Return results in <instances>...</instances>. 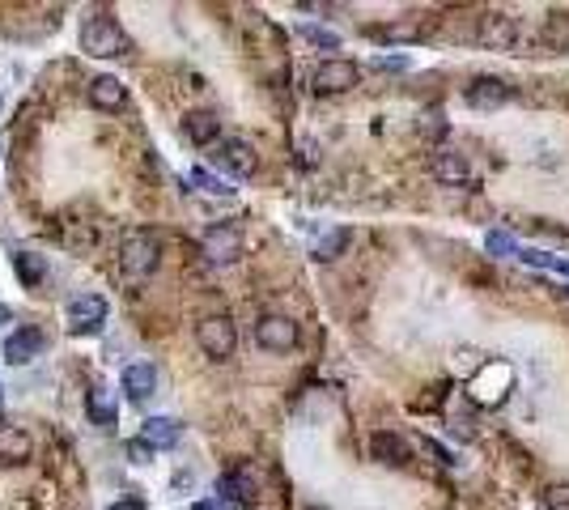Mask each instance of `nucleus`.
Returning a JSON list of instances; mask_svg holds the SVG:
<instances>
[{
	"label": "nucleus",
	"instance_id": "423d86ee",
	"mask_svg": "<svg viewBox=\"0 0 569 510\" xmlns=\"http://www.w3.org/2000/svg\"><path fill=\"white\" fill-rule=\"evenodd\" d=\"M204 260L209 264H234L243 255V230L234 222H217L204 230Z\"/></svg>",
	"mask_w": 569,
	"mask_h": 510
},
{
	"label": "nucleus",
	"instance_id": "0eeeda50",
	"mask_svg": "<svg viewBox=\"0 0 569 510\" xmlns=\"http://www.w3.org/2000/svg\"><path fill=\"white\" fill-rule=\"evenodd\" d=\"M255 502V476L247 468H238V473H225L217 481V510H247Z\"/></svg>",
	"mask_w": 569,
	"mask_h": 510
},
{
	"label": "nucleus",
	"instance_id": "6e6552de",
	"mask_svg": "<svg viewBox=\"0 0 569 510\" xmlns=\"http://www.w3.org/2000/svg\"><path fill=\"white\" fill-rule=\"evenodd\" d=\"M212 162L222 166V171L238 174V179H251V174H255V166H260V158H255V150H251L243 137H230V141H217Z\"/></svg>",
	"mask_w": 569,
	"mask_h": 510
},
{
	"label": "nucleus",
	"instance_id": "2f4dec72",
	"mask_svg": "<svg viewBox=\"0 0 569 510\" xmlns=\"http://www.w3.org/2000/svg\"><path fill=\"white\" fill-rule=\"evenodd\" d=\"M310 510H327V506H310Z\"/></svg>",
	"mask_w": 569,
	"mask_h": 510
},
{
	"label": "nucleus",
	"instance_id": "412c9836",
	"mask_svg": "<svg viewBox=\"0 0 569 510\" xmlns=\"http://www.w3.org/2000/svg\"><path fill=\"white\" fill-rule=\"evenodd\" d=\"M433 174L442 179V183H468V158L463 153H438L433 158Z\"/></svg>",
	"mask_w": 569,
	"mask_h": 510
},
{
	"label": "nucleus",
	"instance_id": "f257e3e1",
	"mask_svg": "<svg viewBox=\"0 0 569 510\" xmlns=\"http://www.w3.org/2000/svg\"><path fill=\"white\" fill-rule=\"evenodd\" d=\"M81 51L86 56H98V60H119L132 51V38L111 13H89L81 22Z\"/></svg>",
	"mask_w": 569,
	"mask_h": 510
},
{
	"label": "nucleus",
	"instance_id": "9d476101",
	"mask_svg": "<svg viewBox=\"0 0 569 510\" xmlns=\"http://www.w3.org/2000/svg\"><path fill=\"white\" fill-rule=\"evenodd\" d=\"M476 38H481L484 47H493V51H510L514 43H519V26H514V17H506V13H484Z\"/></svg>",
	"mask_w": 569,
	"mask_h": 510
},
{
	"label": "nucleus",
	"instance_id": "4be33fe9",
	"mask_svg": "<svg viewBox=\"0 0 569 510\" xmlns=\"http://www.w3.org/2000/svg\"><path fill=\"white\" fill-rule=\"evenodd\" d=\"M191 183H196L200 192H209V196H234V187L225 183V179H217L212 171H204V166H196V171H191Z\"/></svg>",
	"mask_w": 569,
	"mask_h": 510
},
{
	"label": "nucleus",
	"instance_id": "c85d7f7f",
	"mask_svg": "<svg viewBox=\"0 0 569 510\" xmlns=\"http://www.w3.org/2000/svg\"><path fill=\"white\" fill-rule=\"evenodd\" d=\"M187 510H217V502H191Z\"/></svg>",
	"mask_w": 569,
	"mask_h": 510
},
{
	"label": "nucleus",
	"instance_id": "c756f323",
	"mask_svg": "<svg viewBox=\"0 0 569 510\" xmlns=\"http://www.w3.org/2000/svg\"><path fill=\"white\" fill-rule=\"evenodd\" d=\"M9 319H13V311L5 307V302H0V324H9Z\"/></svg>",
	"mask_w": 569,
	"mask_h": 510
},
{
	"label": "nucleus",
	"instance_id": "f03ea898",
	"mask_svg": "<svg viewBox=\"0 0 569 510\" xmlns=\"http://www.w3.org/2000/svg\"><path fill=\"white\" fill-rule=\"evenodd\" d=\"M161 264V243L153 230H132L124 238V247H119V268H124L132 281H145V276L158 273Z\"/></svg>",
	"mask_w": 569,
	"mask_h": 510
},
{
	"label": "nucleus",
	"instance_id": "7c9ffc66",
	"mask_svg": "<svg viewBox=\"0 0 569 510\" xmlns=\"http://www.w3.org/2000/svg\"><path fill=\"white\" fill-rule=\"evenodd\" d=\"M0 404H5V387H0Z\"/></svg>",
	"mask_w": 569,
	"mask_h": 510
},
{
	"label": "nucleus",
	"instance_id": "5701e85b",
	"mask_svg": "<svg viewBox=\"0 0 569 510\" xmlns=\"http://www.w3.org/2000/svg\"><path fill=\"white\" fill-rule=\"evenodd\" d=\"M297 35L306 38L310 47H323V51H340V35H332V30H323V26H302V30H297Z\"/></svg>",
	"mask_w": 569,
	"mask_h": 510
},
{
	"label": "nucleus",
	"instance_id": "bb28decb",
	"mask_svg": "<svg viewBox=\"0 0 569 510\" xmlns=\"http://www.w3.org/2000/svg\"><path fill=\"white\" fill-rule=\"evenodd\" d=\"M128 460H132V463H149V460H153V447H145L140 438H132V442H128Z\"/></svg>",
	"mask_w": 569,
	"mask_h": 510
},
{
	"label": "nucleus",
	"instance_id": "dca6fc26",
	"mask_svg": "<svg viewBox=\"0 0 569 510\" xmlns=\"http://www.w3.org/2000/svg\"><path fill=\"white\" fill-rule=\"evenodd\" d=\"M179 434H183V425L174 422V417H149V422L140 425V442L153 451H171L174 442H179Z\"/></svg>",
	"mask_w": 569,
	"mask_h": 510
},
{
	"label": "nucleus",
	"instance_id": "a878e982",
	"mask_svg": "<svg viewBox=\"0 0 569 510\" xmlns=\"http://www.w3.org/2000/svg\"><path fill=\"white\" fill-rule=\"evenodd\" d=\"M544 506H548V510H569V481H557V485H548Z\"/></svg>",
	"mask_w": 569,
	"mask_h": 510
},
{
	"label": "nucleus",
	"instance_id": "aec40b11",
	"mask_svg": "<svg viewBox=\"0 0 569 510\" xmlns=\"http://www.w3.org/2000/svg\"><path fill=\"white\" fill-rule=\"evenodd\" d=\"M13 268H17V281H22L26 289H35L43 276H47V264H43V255H35V251H13Z\"/></svg>",
	"mask_w": 569,
	"mask_h": 510
},
{
	"label": "nucleus",
	"instance_id": "f8f14e48",
	"mask_svg": "<svg viewBox=\"0 0 569 510\" xmlns=\"http://www.w3.org/2000/svg\"><path fill=\"white\" fill-rule=\"evenodd\" d=\"M43 349H47V337H43L38 328H17V332L5 340V361H9V366H26V361H35Z\"/></svg>",
	"mask_w": 569,
	"mask_h": 510
},
{
	"label": "nucleus",
	"instance_id": "ddd939ff",
	"mask_svg": "<svg viewBox=\"0 0 569 510\" xmlns=\"http://www.w3.org/2000/svg\"><path fill=\"white\" fill-rule=\"evenodd\" d=\"M124 391L132 404H145V400L158 391V366H153V361H132L124 370Z\"/></svg>",
	"mask_w": 569,
	"mask_h": 510
},
{
	"label": "nucleus",
	"instance_id": "b1692460",
	"mask_svg": "<svg viewBox=\"0 0 569 510\" xmlns=\"http://www.w3.org/2000/svg\"><path fill=\"white\" fill-rule=\"evenodd\" d=\"M345 247H348V230H332L323 243H315V260H336Z\"/></svg>",
	"mask_w": 569,
	"mask_h": 510
},
{
	"label": "nucleus",
	"instance_id": "f3484780",
	"mask_svg": "<svg viewBox=\"0 0 569 510\" xmlns=\"http://www.w3.org/2000/svg\"><path fill=\"white\" fill-rule=\"evenodd\" d=\"M35 451V438L22 425H0V463H26Z\"/></svg>",
	"mask_w": 569,
	"mask_h": 510
},
{
	"label": "nucleus",
	"instance_id": "4468645a",
	"mask_svg": "<svg viewBox=\"0 0 569 510\" xmlns=\"http://www.w3.org/2000/svg\"><path fill=\"white\" fill-rule=\"evenodd\" d=\"M370 455L383 468H404V463L412 460V451H409V442L396 434V430H383V434H374V442H370Z\"/></svg>",
	"mask_w": 569,
	"mask_h": 510
},
{
	"label": "nucleus",
	"instance_id": "1a4fd4ad",
	"mask_svg": "<svg viewBox=\"0 0 569 510\" xmlns=\"http://www.w3.org/2000/svg\"><path fill=\"white\" fill-rule=\"evenodd\" d=\"M255 340L268 353H289L297 345V324L289 315H264L260 324H255Z\"/></svg>",
	"mask_w": 569,
	"mask_h": 510
},
{
	"label": "nucleus",
	"instance_id": "20e7f679",
	"mask_svg": "<svg viewBox=\"0 0 569 510\" xmlns=\"http://www.w3.org/2000/svg\"><path fill=\"white\" fill-rule=\"evenodd\" d=\"M196 340H200V349H204V353H209L212 361L234 358V349H238L234 319H230V315H209V319H200Z\"/></svg>",
	"mask_w": 569,
	"mask_h": 510
},
{
	"label": "nucleus",
	"instance_id": "2eb2a0df",
	"mask_svg": "<svg viewBox=\"0 0 569 510\" xmlns=\"http://www.w3.org/2000/svg\"><path fill=\"white\" fill-rule=\"evenodd\" d=\"M89 102L98 107V111H124L128 107V86L119 77H94L89 81Z\"/></svg>",
	"mask_w": 569,
	"mask_h": 510
},
{
	"label": "nucleus",
	"instance_id": "6ab92c4d",
	"mask_svg": "<svg viewBox=\"0 0 569 510\" xmlns=\"http://www.w3.org/2000/svg\"><path fill=\"white\" fill-rule=\"evenodd\" d=\"M86 412L98 430H115V404H111V396H107V387H89Z\"/></svg>",
	"mask_w": 569,
	"mask_h": 510
},
{
	"label": "nucleus",
	"instance_id": "a211bd4d",
	"mask_svg": "<svg viewBox=\"0 0 569 510\" xmlns=\"http://www.w3.org/2000/svg\"><path fill=\"white\" fill-rule=\"evenodd\" d=\"M183 137L191 141V145H212V141L222 137V120L212 111H191L183 115Z\"/></svg>",
	"mask_w": 569,
	"mask_h": 510
},
{
	"label": "nucleus",
	"instance_id": "393cba45",
	"mask_svg": "<svg viewBox=\"0 0 569 510\" xmlns=\"http://www.w3.org/2000/svg\"><path fill=\"white\" fill-rule=\"evenodd\" d=\"M484 251H489V255H519V243H514L506 230H489V234H484Z\"/></svg>",
	"mask_w": 569,
	"mask_h": 510
},
{
	"label": "nucleus",
	"instance_id": "9b49d317",
	"mask_svg": "<svg viewBox=\"0 0 569 510\" xmlns=\"http://www.w3.org/2000/svg\"><path fill=\"white\" fill-rule=\"evenodd\" d=\"M463 99H468V107H476V111H497V107L510 102V86L502 77H476V81L463 89Z\"/></svg>",
	"mask_w": 569,
	"mask_h": 510
},
{
	"label": "nucleus",
	"instance_id": "7ed1b4c3",
	"mask_svg": "<svg viewBox=\"0 0 569 510\" xmlns=\"http://www.w3.org/2000/svg\"><path fill=\"white\" fill-rule=\"evenodd\" d=\"M107 315H111V307H107L102 294H77V298L68 302V311H64V328H68L73 337H94V332H102Z\"/></svg>",
	"mask_w": 569,
	"mask_h": 510
},
{
	"label": "nucleus",
	"instance_id": "cd10ccee",
	"mask_svg": "<svg viewBox=\"0 0 569 510\" xmlns=\"http://www.w3.org/2000/svg\"><path fill=\"white\" fill-rule=\"evenodd\" d=\"M107 510H145V502H137V498H124V502H115V506H107Z\"/></svg>",
	"mask_w": 569,
	"mask_h": 510
},
{
	"label": "nucleus",
	"instance_id": "39448f33",
	"mask_svg": "<svg viewBox=\"0 0 569 510\" xmlns=\"http://www.w3.org/2000/svg\"><path fill=\"white\" fill-rule=\"evenodd\" d=\"M361 81V68L353 60H340V56H332V60H323L315 73H310V89L315 94H345V89H353Z\"/></svg>",
	"mask_w": 569,
	"mask_h": 510
}]
</instances>
